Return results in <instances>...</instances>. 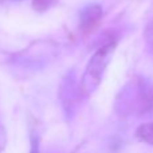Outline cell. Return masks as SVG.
Instances as JSON below:
<instances>
[{"instance_id": "cell-1", "label": "cell", "mask_w": 153, "mask_h": 153, "mask_svg": "<svg viewBox=\"0 0 153 153\" xmlns=\"http://www.w3.org/2000/svg\"><path fill=\"white\" fill-rule=\"evenodd\" d=\"M114 48H116V40H110L101 46L94 53V55L90 58L83 76L81 79V83H79V95L82 98L90 97L100 86L103 73L114 53Z\"/></svg>"}, {"instance_id": "cell-2", "label": "cell", "mask_w": 153, "mask_h": 153, "mask_svg": "<svg viewBox=\"0 0 153 153\" xmlns=\"http://www.w3.org/2000/svg\"><path fill=\"white\" fill-rule=\"evenodd\" d=\"M102 18V7L100 4H90L85 7L79 16V28L82 32H90Z\"/></svg>"}, {"instance_id": "cell-3", "label": "cell", "mask_w": 153, "mask_h": 153, "mask_svg": "<svg viewBox=\"0 0 153 153\" xmlns=\"http://www.w3.org/2000/svg\"><path fill=\"white\" fill-rule=\"evenodd\" d=\"M136 136H137L138 140H141L143 143H146L153 146V122L143 124L141 126H138L137 132H136Z\"/></svg>"}, {"instance_id": "cell-4", "label": "cell", "mask_w": 153, "mask_h": 153, "mask_svg": "<svg viewBox=\"0 0 153 153\" xmlns=\"http://www.w3.org/2000/svg\"><path fill=\"white\" fill-rule=\"evenodd\" d=\"M54 3H55V0H34L32 1V7L38 12H43V11L48 10Z\"/></svg>"}, {"instance_id": "cell-5", "label": "cell", "mask_w": 153, "mask_h": 153, "mask_svg": "<svg viewBox=\"0 0 153 153\" xmlns=\"http://www.w3.org/2000/svg\"><path fill=\"white\" fill-rule=\"evenodd\" d=\"M30 153H40L39 152V146H38V141L32 140V145H31V149H30Z\"/></svg>"}]
</instances>
